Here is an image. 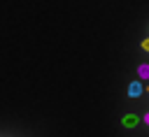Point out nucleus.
<instances>
[{"label":"nucleus","instance_id":"f257e3e1","mask_svg":"<svg viewBox=\"0 0 149 137\" xmlns=\"http://www.w3.org/2000/svg\"><path fill=\"white\" fill-rule=\"evenodd\" d=\"M142 91H144V86H142L140 81H130V86H128V95H130V98L142 95Z\"/></svg>","mask_w":149,"mask_h":137},{"label":"nucleus","instance_id":"f03ea898","mask_svg":"<svg viewBox=\"0 0 149 137\" xmlns=\"http://www.w3.org/2000/svg\"><path fill=\"white\" fill-rule=\"evenodd\" d=\"M137 121H140V118H137L135 114H128V116H123V125H126V128H135V125H137Z\"/></svg>","mask_w":149,"mask_h":137},{"label":"nucleus","instance_id":"7ed1b4c3","mask_svg":"<svg viewBox=\"0 0 149 137\" xmlns=\"http://www.w3.org/2000/svg\"><path fill=\"white\" fill-rule=\"evenodd\" d=\"M137 72H140V77H142V79H149V65H140V67H137Z\"/></svg>","mask_w":149,"mask_h":137},{"label":"nucleus","instance_id":"20e7f679","mask_svg":"<svg viewBox=\"0 0 149 137\" xmlns=\"http://www.w3.org/2000/svg\"><path fill=\"white\" fill-rule=\"evenodd\" d=\"M142 49H144V51H149V37H147V39L142 42Z\"/></svg>","mask_w":149,"mask_h":137},{"label":"nucleus","instance_id":"39448f33","mask_svg":"<svg viewBox=\"0 0 149 137\" xmlns=\"http://www.w3.org/2000/svg\"><path fill=\"white\" fill-rule=\"evenodd\" d=\"M144 123H147V125H149V111H147V116H144Z\"/></svg>","mask_w":149,"mask_h":137},{"label":"nucleus","instance_id":"423d86ee","mask_svg":"<svg viewBox=\"0 0 149 137\" xmlns=\"http://www.w3.org/2000/svg\"><path fill=\"white\" fill-rule=\"evenodd\" d=\"M147 91H149V88H147Z\"/></svg>","mask_w":149,"mask_h":137}]
</instances>
